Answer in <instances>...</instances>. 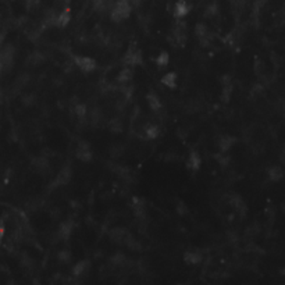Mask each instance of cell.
<instances>
[{"label":"cell","instance_id":"30bf717a","mask_svg":"<svg viewBox=\"0 0 285 285\" xmlns=\"http://www.w3.org/2000/svg\"><path fill=\"white\" fill-rule=\"evenodd\" d=\"M230 204H231V207L237 211L241 217L246 216V213H248V207H246V203H245L244 199L239 196V195H237V193H232V195L230 196Z\"/></svg>","mask_w":285,"mask_h":285},{"label":"cell","instance_id":"9a60e30c","mask_svg":"<svg viewBox=\"0 0 285 285\" xmlns=\"http://www.w3.org/2000/svg\"><path fill=\"white\" fill-rule=\"evenodd\" d=\"M200 163H202L200 155L197 153L196 150H190V155H188V159H187V167L190 171H197L200 169Z\"/></svg>","mask_w":285,"mask_h":285},{"label":"cell","instance_id":"5bb4252c","mask_svg":"<svg viewBox=\"0 0 285 285\" xmlns=\"http://www.w3.org/2000/svg\"><path fill=\"white\" fill-rule=\"evenodd\" d=\"M235 143H237V138H235V136L221 135L217 141L218 150H220V152H230V150L234 148Z\"/></svg>","mask_w":285,"mask_h":285},{"label":"cell","instance_id":"7c38bea8","mask_svg":"<svg viewBox=\"0 0 285 285\" xmlns=\"http://www.w3.org/2000/svg\"><path fill=\"white\" fill-rule=\"evenodd\" d=\"M75 228V223L74 220H71V218H68L66 220L64 223H61L60 227H59V230H57V237L61 241H66L68 238L71 237V234L74 232Z\"/></svg>","mask_w":285,"mask_h":285},{"label":"cell","instance_id":"d6986e66","mask_svg":"<svg viewBox=\"0 0 285 285\" xmlns=\"http://www.w3.org/2000/svg\"><path fill=\"white\" fill-rule=\"evenodd\" d=\"M160 135V128L157 127L156 124H146L143 127V138L148 141H153L156 139L157 136Z\"/></svg>","mask_w":285,"mask_h":285},{"label":"cell","instance_id":"277c9868","mask_svg":"<svg viewBox=\"0 0 285 285\" xmlns=\"http://www.w3.org/2000/svg\"><path fill=\"white\" fill-rule=\"evenodd\" d=\"M15 57V49L13 45H4L0 48V66L1 68H10L13 66Z\"/></svg>","mask_w":285,"mask_h":285},{"label":"cell","instance_id":"ba28073f","mask_svg":"<svg viewBox=\"0 0 285 285\" xmlns=\"http://www.w3.org/2000/svg\"><path fill=\"white\" fill-rule=\"evenodd\" d=\"M71 178H73L71 166H70V164H66V166L61 167L59 174L56 176L55 183H52V185H55V187H64V185H67V184L71 181Z\"/></svg>","mask_w":285,"mask_h":285},{"label":"cell","instance_id":"7402d4cb","mask_svg":"<svg viewBox=\"0 0 285 285\" xmlns=\"http://www.w3.org/2000/svg\"><path fill=\"white\" fill-rule=\"evenodd\" d=\"M32 166H34V169L38 173H46V171L50 169V164H49V160L45 156H38L35 157L34 160H32Z\"/></svg>","mask_w":285,"mask_h":285},{"label":"cell","instance_id":"4316f807","mask_svg":"<svg viewBox=\"0 0 285 285\" xmlns=\"http://www.w3.org/2000/svg\"><path fill=\"white\" fill-rule=\"evenodd\" d=\"M110 263L117 266V267H122V266L127 265V256H125L124 253H120V252H118V253H115L114 256H111Z\"/></svg>","mask_w":285,"mask_h":285},{"label":"cell","instance_id":"4dcf8cb0","mask_svg":"<svg viewBox=\"0 0 285 285\" xmlns=\"http://www.w3.org/2000/svg\"><path fill=\"white\" fill-rule=\"evenodd\" d=\"M57 259H59L60 263L67 265V263H70V260H71V252L68 251V249H63V251L57 253Z\"/></svg>","mask_w":285,"mask_h":285},{"label":"cell","instance_id":"ac0fdd59","mask_svg":"<svg viewBox=\"0 0 285 285\" xmlns=\"http://www.w3.org/2000/svg\"><path fill=\"white\" fill-rule=\"evenodd\" d=\"M223 88H221V100L224 103H228L231 99V94H232V82H231V78L228 75H225L223 78Z\"/></svg>","mask_w":285,"mask_h":285},{"label":"cell","instance_id":"e575fe53","mask_svg":"<svg viewBox=\"0 0 285 285\" xmlns=\"http://www.w3.org/2000/svg\"><path fill=\"white\" fill-rule=\"evenodd\" d=\"M3 42H4V34H3V32H0V48L3 46Z\"/></svg>","mask_w":285,"mask_h":285},{"label":"cell","instance_id":"5b68a950","mask_svg":"<svg viewBox=\"0 0 285 285\" xmlns=\"http://www.w3.org/2000/svg\"><path fill=\"white\" fill-rule=\"evenodd\" d=\"M195 34H196L197 39H199V43L204 46V48H207V46H210V43L213 42V35L209 31V28L206 24L203 22H199L196 24V27H195Z\"/></svg>","mask_w":285,"mask_h":285},{"label":"cell","instance_id":"d6a6232c","mask_svg":"<svg viewBox=\"0 0 285 285\" xmlns=\"http://www.w3.org/2000/svg\"><path fill=\"white\" fill-rule=\"evenodd\" d=\"M176 211L180 214V216H185L187 213H188V206H187V203H184V202H178V204H177L176 207Z\"/></svg>","mask_w":285,"mask_h":285},{"label":"cell","instance_id":"f1b7e54d","mask_svg":"<svg viewBox=\"0 0 285 285\" xmlns=\"http://www.w3.org/2000/svg\"><path fill=\"white\" fill-rule=\"evenodd\" d=\"M155 61H156V64L159 67H166L169 64V61H170V56H169L167 52H160Z\"/></svg>","mask_w":285,"mask_h":285},{"label":"cell","instance_id":"f546056e","mask_svg":"<svg viewBox=\"0 0 285 285\" xmlns=\"http://www.w3.org/2000/svg\"><path fill=\"white\" fill-rule=\"evenodd\" d=\"M74 113H75V115L80 118V120H84V118L87 117V114H88V109H87V106H85V104L78 103V104H75Z\"/></svg>","mask_w":285,"mask_h":285},{"label":"cell","instance_id":"52a82bcc","mask_svg":"<svg viewBox=\"0 0 285 285\" xmlns=\"http://www.w3.org/2000/svg\"><path fill=\"white\" fill-rule=\"evenodd\" d=\"M142 52H141L139 49L135 48H129L128 50H127L125 56H124V59H122V63H124L125 66H131V67H135V66L142 64Z\"/></svg>","mask_w":285,"mask_h":285},{"label":"cell","instance_id":"603a6c76","mask_svg":"<svg viewBox=\"0 0 285 285\" xmlns=\"http://www.w3.org/2000/svg\"><path fill=\"white\" fill-rule=\"evenodd\" d=\"M146 102H148V106H149L153 111L162 110V100H160V97H159L156 94H153V92L148 94V95H146Z\"/></svg>","mask_w":285,"mask_h":285},{"label":"cell","instance_id":"8992f818","mask_svg":"<svg viewBox=\"0 0 285 285\" xmlns=\"http://www.w3.org/2000/svg\"><path fill=\"white\" fill-rule=\"evenodd\" d=\"M74 63L82 73H92L97 67L95 59L88 57V56H74Z\"/></svg>","mask_w":285,"mask_h":285},{"label":"cell","instance_id":"7a4b0ae2","mask_svg":"<svg viewBox=\"0 0 285 285\" xmlns=\"http://www.w3.org/2000/svg\"><path fill=\"white\" fill-rule=\"evenodd\" d=\"M170 39L171 41H174L173 42L174 46H184V45L187 43V39H188V29H187V24H185V22H183V21L177 22L176 27L173 28V31H171Z\"/></svg>","mask_w":285,"mask_h":285},{"label":"cell","instance_id":"836d02e7","mask_svg":"<svg viewBox=\"0 0 285 285\" xmlns=\"http://www.w3.org/2000/svg\"><path fill=\"white\" fill-rule=\"evenodd\" d=\"M4 234H6V227L3 224V221H0V242H1V239L4 237Z\"/></svg>","mask_w":285,"mask_h":285},{"label":"cell","instance_id":"1f68e13d","mask_svg":"<svg viewBox=\"0 0 285 285\" xmlns=\"http://www.w3.org/2000/svg\"><path fill=\"white\" fill-rule=\"evenodd\" d=\"M217 13H218L217 6L213 3V4H210V6H207V8L204 10V17H214Z\"/></svg>","mask_w":285,"mask_h":285},{"label":"cell","instance_id":"74e56055","mask_svg":"<svg viewBox=\"0 0 285 285\" xmlns=\"http://www.w3.org/2000/svg\"><path fill=\"white\" fill-rule=\"evenodd\" d=\"M284 206H285V204H284ZM284 210H285V207H284Z\"/></svg>","mask_w":285,"mask_h":285},{"label":"cell","instance_id":"4fadbf2b","mask_svg":"<svg viewBox=\"0 0 285 285\" xmlns=\"http://www.w3.org/2000/svg\"><path fill=\"white\" fill-rule=\"evenodd\" d=\"M184 260L188 263V265H200L203 262V252L200 249H188V251L184 253Z\"/></svg>","mask_w":285,"mask_h":285},{"label":"cell","instance_id":"cb8c5ba5","mask_svg":"<svg viewBox=\"0 0 285 285\" xmlns=\"http://www.w3.org/2000/svg\"><path fill=\"white\" fill-rule=\"evenodd\" d=\"M132 77H134V71H132V67H124L118 73L117 75V81L121 82V84H125V82H129L132 80Z\"/></svg>","mask_w":285,"mask_h":285},{"label":"cell","instance_id":"44dd1931","mask_svg":"<svg viewBox=\"0 0 285 285\" xmlns=\"http://www.w3.org/2000/svg\"><path fill=\"white\" fill-rule=\"evenodd\" d=\"M267 177L273 183H279L284 178V170L280 166H272V167L267 169Z\"/></svg>","mask_w":285,"mask_h":285},{"label":"cell","instance_id":"d590c367","mask_svg":"<svg viewBox=\"0 0 285 285\" xmlns=\"http://www.w3.org/2000/svg\"><path fill=\"white\" fill-rule=\"evenodd\" d=\"M280 273H281V274H283V276H284V277H285V266H284V267H283V269H281V272H280Z\"/></svg>","mask_w":285,"mask_h":285},{"label":"cell","instance_id":"9c48e42d","mask_svg":"<svg viewBox=\"0 0 285 285\" xmlns=\"http://www.w3.org/2000/svg\"><path fill=\"white\" fill-rule=\"evenodd\" d=\"M131 209H132V213L138 220H145L146 218V204H145V200L141 199V197H132L131 200Z\"/></svg>","mask_w":285,"mask_h":285},{"label":"cell","instance_id":"484cf974","mask_svg":"<svg viewBox=\"0 0 285 285\" xmlns=\"http://www.w3.org/2000/svg\"><path fill=\"white\" fill-rule=\"evenodd\" d=\"M109 129L113 132V134H120L122 132V129H124V124L120 118H111L109 121Z\"/></svg>","mask_w":285,"mask_h":285},{"label":"cell","instance_id":"e0dca14e","mask_svg":"<svg viewBox=\"0 0 285 285\" xmlns=\"http://www.w3.org/2000/svg\"><path fill=\"white\" fill-rule=\"evenodd\" d=\"M70 20H71V11H70V8H66V10H63V11H60V13L56 15L55 27L57 28L67 27Z\"/></svg>","mask_w":285,"mask_h":285},{"label":"cell","instance_id":"8d00e7d4","mask_svg":"<svg viewBox=\"0 0 285 285\" xmlns=\"http://www.w3.org/2000/svg\"><path fill=\"white\" fill-rule=\"evenodd\" d=\"M0 71H1V66H0Z\"/></svg>","mask_w":285,"mask_h":285},{"label":"cell","instance_id":"d4e9b609","mask_svg":"<svg viewBox=\"0 0 285 285\" xmlns=\"http://www.w3.org/2000/svg\"><path fill=\"white\" fill-rule=\"evenodd\" d=\"M162 84L166 85L167 88L174 89L177 87V74L176 73H167V74L164 75L163 78H162Z\"/></svg>","mask_w":285,"mask_h":285},{"label":"cell","instance_id":"3957f363","mask_svg":"<svg viewBox=\"0 0 285 285\" xmlns=\"http://www.w3.org/2000/svg\"><path fill=\"white\" fill-rule=\"evenodd\" d=\"M75 157L84 163H89L94 157V150L87 141H80L75 148Z\"/></svg>","mask_w":285,"mask_h":285},{"label":"cell","instance_id":"2e32d148","mask_svg":"<svg viewBox=\"0 0 285 285\" xmlns=\"http://www.w3.org/2000/svg\"><path fill=\"white\" fill-rule=\"evenodd\" d=\"M89 269H91V262L89 260H81V262L75 263V266L73 267V276H74L75 279L84 277V276H87Z\"/></svg>","mask_w":285,"mask_h":285},{"label":"cell","instance_id":"6da1fadb","mask_svg":"<svg viewBox=\"0 0 285 285\" xmlns=\"http://www.w3.org/2000/svg\"><path fill=\"white\" fill-rule=\"evenodd\" d=\"M131 10H132V6L129 0H117L110 10V18L114 22H121L131 15Z\"/></svg>","mask_w":285,"mask_h":285},{"label":"cell","instance_id":"ffe728a7","mask_svg":"<svg viewBox=\"0 0 285 285\" xmlns=\"http://www.w3.org/2000/svg\"><path fill=\"white\" fill-rule=\"evenodd\" d=\"M190 6L187 3V0H178L174 6V15L177 18H184L187 14L190 13Z\"/></svg>","mask_w":285,"mask_h":285},{"label":"cell","instance_id":"8fae6325","mask_svg":"<svg viewBox=\"0 0 285 285\" xmlns=\"http://www.w3.org/2000/svg\"><path fill=\"white\" fill-rule=\"evenodd\" d=\"M129 234H131V232H129L128 230L121 228V227H117V228H113V230L110 231L109 237L114 244L125 245V242H127V239H128L129 237Z\"/></svg>","mask_w":285,"mask_h":285},{"label":"cell","instance_id":"83f0119b","mask_svg":"<svg viewBox=\"0 0 285 285\" xmlns=\"http://www.w3.org/2000/svg\"><path fill=\"white\" fill-rule=\"evenodd\" d=\"M216 160H217V163L220 166H223V167H227L228 164L231 163V157L228 156V152H220L216 155Z\"/></svg>","mask_w":285,"mask_h":285}]
</instances>
